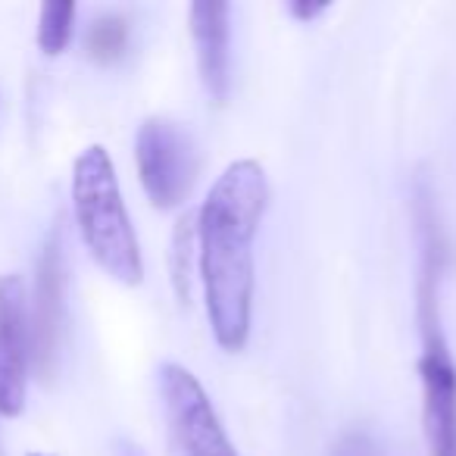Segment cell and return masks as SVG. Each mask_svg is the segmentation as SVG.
<instances>
[{
    "instance_id": "52a82bcc",
    "label": "cell",
    "mask_w": 456,
    "mask_h": 456,
    "mask_svg": "<svg viewBox=\"0 0 456 456\" xmlns=\"http://www.w3.org/2000/svg\"><path fill=\"white\" fill-rule=\"evenodd\" d=\"M66 319V273L60 241L51 238L41 250L38 275H35V300L28 306V331H32V360L38 372H53L60 354Z\"/></svg>"
},
{
    "instance_id": "8fae6325",
    "label": "cell",
    "mask_w": 456,
    "mask_h": 456,
    "mask_svg": "<svg viewBox=\"0 0 456 456\" xmlns=\"http://www.w3.org/2000/svg\"><path fill=\"white\" fill-rule=\"evenodd\" d=\"M194 244H197V222L182 219L175 225V238H172V285H175L182 304L191 297V260H194Z\"/></svg>"
},
{
    "instance_id": "9a60e30c",
    "label": "cell",
    "mask_w": 456,
    "mask_h": 456,
    "mask_svg": "<svg viewBox=\"0 0 456 456\" xmlns=\"http://www.w3.org/2000/svg\"><path fill=\"white\" fill-rule=\"evenodd\" d=\"M28 456H53V453H28Z\"/></svg>"
},
{
    "instance_id": "4fadbf2b",
    "label": "cell",
    "mask_w": 456,
    "mask_h": 456,
    "mask_svg": "<svg viewBox=\"0 0 456 456\" xmlns=\"http://www.w3.org/2000/svg\"><path fill=\"white\" fill-rule=\"evenodd\" d=\"M325 10H329V4H310V0H291V4H288V13H291L294 20H300V22L319 20Z\"/></svg>"
},
{
    "instance_id": "30bf717a",
    "label": "cell",
    "mask_w": 456,
    "mask_h": 456,
    "mask_svg": "<svg viewBox=\"0 0 456 456\" xmlns=\"http://www.w3.org/2000/svg\"><path fill=\"white\" fill-rule=\"evenodd\" d=\"M88 53L97 63H116L126 53L128 45V22L122 16H101L94 20V26L88 28Z\"/></svg>"
},
{
    "instance_id": "3957f363",
    "label": "cell",
    "mask_w": 456,
    "mask_h": 456,
    "mask_svg": "<svg viewBox=\"0 0 456 456\" xmlns=\"http://www.w3.org/2000/svg\"><path fill=\"white\" fill-rule=\"evenodd\" d=\"M422 319V422L431 456H456V362L437 322V294H419Z\"/></svg>"
},
{
    "instance_id": "9c48e42d",
    "label": "cell",
    "mask_w": 456,
    "mask_h": 456,
    "mask_svg": "<svg viewBox=\"0 0 456 456\" xmlns=\"http://www.w3.org/2000/svg\"><path fill=\"white\" fill-rule=\"evenodd\" d=\"M72 26H76V4L47 0L38 16V47L47 57H60L72 41Z\"/></svg>"
},
{
    "instance_id": "7a4b0ae2",
    "label": "cell",
    "mask_w": 456,
    "mask_h": 456,
    "mask_svg": "<svg viewBox=\"0 0 456 456\" xmlns=\"http://www.w3.org/2000/svg\"><path fill=\"white\" fill-rule=\"evenodd\" d=\"M72 209L94 263L122 285H141L144 263L107 147L91 144L72 166Z\"/></svg>"
},
{
    "instance_id": "7c38bea8",
    "label": "cell",
    "mask_w": 456,
    "mask_h": 456,
    "mask_svg": "<svg viewBox=\"0 0 456 456\" xmlns=\"http://www.w3.org/2000/svg\"><path fill=\"white\" fill-rule=\"evenodd\" d=\"M331 456H387V453L369 431L354 428V431H347V435L338 437V444L331 447Z\"/></svg>"
},
{
    "instance_id": "5bb4252c",
    "label": "cell",
    "mask_w": 456,
    "mask_h": 456,
    "mask_svg": "<svg viewBox=\"0 0 456 456\" xmlns=\"http://www.w3.org/2000/svg\"><path fill=\"white\" fill-rule=\"evenodd\" d=\"M122 456H144V453H141L138 447H126V453H122Z\"/></svg>"
},
{
    "instance_id": "277c9868",
    "label": "cell",
    "mask_w": 456,
    "mask_h": 456,
    "mask_svg": "<svg viewBox=\"0 0 456 456\" xmlns=\"http://www.w3.org/2000/svg\"><path fill=\"white\" fill-rule=\"evenodd\" d=\"M159 394H163L169 441L178 456H238L228 441L216 406L209 403L203 385L178 362L159 369Z\"/></svg>"
},
{
    "instance_id": "8992f818",
    "label": "cell",
    "mask_w": 456,
    "mask_h": 456,
    "mask_svg": "<svg viewBox=\"0 0 456 456\" xmlns=\"http://www.w3.org/2000/svg\"><path fill=\"white\" fill-rule=\"evenodd\" d=\"M32 331L22 275H0V416L16 419L26 410Z\"/></svg>"
},
{
    "instance_id": "6da1fadb",
    "label": "cell",
    "mask_w": 456,
    "mask_h": 456,
    "mask_svg": "<svg viewBox=\"0 0 456 456\" xmlns=\"http://www.w3.org/2000/svg\"><path fill=\"white\" fill-rule=\"evenodd\" d=\"M269 184L256 159L225 166L197 213V263H200L207 313L222 350L248 344L254 316V241L266 213Z\"/></svg>"
},
{
    "instance_id": "5b68a950",
    "label": "cell",
    "mask_w": 456,
    "mask_h": 456,
    "mask_svg": "<svg viewBox=\"0 0 456 456\" xmlns=\"http://www.w3.org/2000/svg\"><path fill=\"white\" fill-rule=\"evenodd\" d=\"M141 188L153 207L172 209L188 197L197 175V151L191 134L178 122L153 116L138 128L134 138Z\"/></svg>"
},
{
    "instance_id": "ba28073f",
    "label": "cell",
    "mask_w": 456,
    "mask_h": 456,
    "mask_svg": "<svg viewBox=\"0 0 456 456\" xmlns=\"http://www.w3.org/2000/svg\"><path fill=\"white\" fill-rule=\"evenodd\" d=\"M191 38L203 88L216 103H225L232 91V4L197 0L191 7Z\"/></svg>"
}]
</instances>
